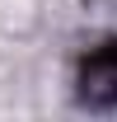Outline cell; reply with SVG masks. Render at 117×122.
I'll return each instance as SVG.
<instances>
[{"label": "cell", "instance_id": "cell-1", "mask_svg": "<svg viewBox=\"0 0 117 122\" xmlns=\"http://www.w3.org/2000/svg\"><path fill=\"white\" fill-rule=\"evenodd\" d=\"M80 99L94 108H117V42L94 47L80 61Z\"/></svg>", "mask_w": 117, "mask_h": 122}]
</instances>
